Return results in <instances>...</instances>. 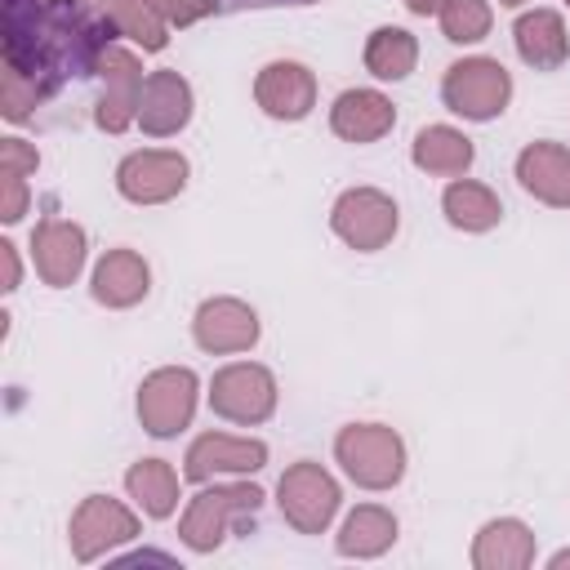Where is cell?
Returning a JSON list of instances; mask_svg holds the SVG:
<instances>
[{
  "label": "cell",
  "mask_w": 570,
  "mask_h": 570,
  "mask_svg": "<svg viewBox=\"0 0 570 570\" xmlns=\"http://www.w3.org/2000/svg\"><path fill=\"white\" fill-rule=\"evenodd\" d=\"M334 450H338V463L347 468V476L370 485V490H383V485L401 481L405 450H401V436L392 428H379V423L343 428Z\"/></svg>",
  "instance_id": "7a4b0ae2"
},
{
  "label": "cell",
  "mask_w": 570,
  "mask_h": 570,
  "mask_svg": "<svg viewBox=\"0 0 570 570\" xmlns=\"http://www.w3.org/2000/svg\"><path fill=\"white\" fill-rule=\"evenodd\" d=\"M338 508V485L316 468V463H298L281 476V512L303 530V534H316L330 525Z\"/></svg>",
  "instance_id": "52a82bcc"
},
{
  "label": "cell",
  "mask_w": 570,
  "mask_h": 570,
  "mask_svg": "<svg viewBox=\"0 0 570 570\" xmlns=\"http://www.w3.org/2000/svg\"><path fill=\"white\" fill-rule=\"evenodd\" d=\"M0 258H4V289H18V254L9 240H0Z\"/></svg>",
  "instance_id": "836d02e7"
},
{
  "label": "cell",
  "mask_w": 570,
  "mask_h": 570,
  "mask_svg": "<svg viewBox=\"0 0 570 570\" xmlns=\"http://www.w3.org/2000/svg\"><path fill=\"white\" fill-rule=\"evenodd\" d=\"M263 459H267L263 441H236V436L209 432L187 450V476L205 481L214 472H254V468H263Z\"/></svg>",
  "instance_id": "ac0fdd59"
},
{
  "label": "cell",
  "mask_w": 570,
  "mask_h": 570,
  "mask_svg": "<svg viewBox=\"0 0 570 570\" xmlns=\"http://www.w3.org/2000/svg\"><path fill=\"white\" fill-rule=\"evenodd\" d=\"M102 13L116 22L120 36L138 40L142 49H165V22L151 0H102Z\"/></svg>",
  "instance_id": "4316f807"
},
{
  "label": "cell",
  "mask_w": 570,
  "mask_h": 570,
  "mask_svg": "<svg viewBox=\"0 0 570 570\" xmlns=\"http://www.w3.org/2000/svg\"><path fill=\"white\" fill-rule=\"evenodd\" d=\"M267 4H312V0H214L218 13H240V9H267Z\"/></svg>",
  "instance_id": "d6a6232c"
},
{
  "label": "cell",
  "mask_w": 570,
  "mask_h": 570,
  "mask_svg": "<svg viewBox=\"0 0 570 570\" xmlns=\"http://www.w3.org/2000/svg\"><path fill=\"white\" fill-rule=\"evenodd\" d=\"M392 120H396L392 102L374 89H347V94H338V102L330 111L334 134L347 138V142H374L392 129Z\"/></svg>",
  "instance_id": "2e32d148"
},
{
  "label": "cell",
  "mask_w": 570,
  "mask_h": 570,
  "mask_svg": "<svg viewBox=\"0 0 570 570\" xmlns=\"http://www.w3.org/2000/svg\"><path fill=\"white\" fill-rule=\"evenodd\" d=\"M151 9L160 13V18H169V22H196V18H205L209 9H214V0H151Z\"/></svg>",
  "instance_id": "4dcf8cb0"
},
{
  "label": "cell",
  "mask_w": 570,
  "mask_h": 570,
  "mask_svg": "<svg viewBox=\"0 0 570 570\" xmlns=\"http://www.w3.org/2000/svg\"><path fill=\"white\" fill-rule=\"evenodd\" d=\"M476 566L494 570V566H525L534 557V543H530V530L521 521H490L476 539Z\"/></svg>",
  "instance_id": "603a6c76"
},
{
  "label": "cell",
  "mask_w": 570,
  "mask_h": 570,
  "mask_svg": "<svg viewBox=\"0 0 570 570\" xmlns=\"http://www.w3.org/2000/svg\"><path fill=\"white\" fill-rule=\"evenodd\" d=\"M147 281H151V272L134 249H111L94 267V298L107 307H129L147 294Z\"/></svg>",
  "instance_id": "ffe728a7"
},
{
  "label": "cell",
  "mask_w": 570,
  "mask_h": 570,
  "mask_svg": "<svg viewBox=\"0 0 570 570\" xmlns=\"http://www.w3.org/2000/svg\"><path fill=\"white\" fill-rule=\"evenodd\" d=\"M191 116V89L178 71H151L147 85H142V98H138V120L147 134L165 138L174 129H183Z\"/></svg>",
  "instance_id": "5bb4252c"
},
{
  "label": "cell",
  "mask_w": 570,
  "mask_h": 570,
  "mask_svg": "<svg viewBox=\"0 0 570 570\" xmlns=\"http://www.w3.org/2000/svg\"><path fill=\"white\" fill-rule=\"evenodd\" d=\"M142 85H147V80H142V71H138V58L111 45V49L102 53V98H98L94 120H98L107 134H120V129L138 116Z\"/></svg>",
  "instance_id": "30bf717a"
},
{
  "label": "cell",
  "mask_w": 570,
  "mask_h": 570,
  "mask_svg": "<svg viewBox=\"0 0 570 570\" xmlns=\"http://www.w3.org/2000/svg\"><path fill=\"white\" fill-rule=\"evenodd\" d=\"M414 40H410V31H401V27H379L374 36H370V45H365V67L379 76V80H401V76H410V67H414Z\"/></svg>",
  "instance_id": "d4e9b609"
},
{
  "label": "cell",
  "mask_w": 570,
  "mask_h": 570,
  "mask_svg": "<svg viewBox=\"0 0 570 570\" xmlns=\"http://www.w3.org/2000/svg\"><path fill=\"white\" fill-rule=\"evenodd\" d=\"M517 178L548 205H570V151L557 142H530L517 156Z\"/></svg>",
  "instance_id": "e0dca14e"
},
{
  "label": "cell",
  "mask_w": 570,
  "mask_h": 570,
  "mask_svg": "<svg viewBox=\"0 0 570 570\" xmlns=\"http://www.w3.org/2000/svg\"><path fill=\"white\" fill-rule=\"evenodd\" d=\"M27 214V183L22 174H4V205H0V218L4 223H18Z\"/></svg>",
  "instance_id": "1f68e13d"
},
{
  "label": "cell",
  "mask_w": 570,
  "mask_h": 570,
  "mask_svg": "<svg viewBox=\"0 0 570 570\" xmlns=\"http://www.w3.org/2000/svg\"><path fill=\"white\" fill-rule=\"evenodd\" d=\"M441 27H445V40H459V45L481 40L490 31V9L485 0H445Z\"/></svg>",
  "instance_id": "f1b7e54d"
},
{
  "label": "cell",
  "mask_w": 570,
  "mask_h": 570,
  "mask_svg": "<svg viewBox=\"0 0 570 570\" xmlns=\"http://www.w3.org/2000/svg\"><path fill=\"white\" fill-rule=\"evenodd\" d=\"M396 539V521L383 508H356L338 534V548L347 557H374Z\"/></svg>",
  "instance_id": "484cf974"
},
{
  "label": "cell",
  "mask_w": 570,
  "mask_h": 570,
  "mask_svg": "<svg viewBox=\"0 0 570 570\" xmlns=\"http://www.w3.org/2000/svg\"><path fill=\"white\" fill-rule=\"evenodd\" d=\"M183 183H187V160L178 151H134L116 169L120 196H129L138 205L169 200L174 191H183Z\"/></svg>",
  "instance_id": "ba28073f"
},
{
  "label": "cell",
  "mask_w": 570,
  "mask_h": 570,
  "mask_svg": "<svg viewBox=\"0 0 570 570\" xmlns=\"http://www.w3.org/2000/svg\"><path fill=\"white\" fill-rule=\"evenodd\" d=\"M258 338V316L236 298H214L196 312V343L205 352H240Z\"/></svg>",
  "instance_id": "9a60e30c"
},
{
  "label": "cell",
  "mask_w": 570,
  "mask_h": 570,
  "mask_svg": "<svg viewBox=\"0 0 570 570\" xmlns=\"http://www.w3.org/2000/svg\"><path fill=\"white\" fill-rule=\"evenodd\" d=\"M209 405L232 423H258L276 405V383L263 365H227L214 374Z\"/></svg>",
  "instance_id": "5b68a950"
},
{
  "label": "cell",
  "mask_w": 570,
  "mask_h": 570,
  "mask_svg": "<svg viewBox=\"0 0 570 570\" xmlns=\"http://www.w3.org/2000/svg\"><path fill=\"white\" fill-rule=\"evenodd\" d=\"M116 22L94 0H0V53L9 67L58 94L94 76L111 49Z\"/></svg>",
  "instance_id": "6da1fadb"
},
{
  "label": "cell",
  "mask_w": 570,
  "mask_h": 570,
  "mask_svg": "<svg viewBox=\"0 0 570 570\" xmlns=\"http://www.w3.org/2000/svg\"><path fill=\"white\" fill-rule=\"evenodd\" d=\"M445 214H450V223L463 227V232H485V227L499 223L503 205H499V196H494L490 187L459 178V183L445 187Z\"/></svg>",
  "instance_id": "7402d4cb"
},
{
  "label": "cell",
  "mask_w": 570,
  "mask_h": 570,
  "mask_svg": "<svg viewBox=\"0 0 570 570\" xmlns=\"http://www.w3.org/2000/svg\"><path fill=\"white\" fill-rule=\"evenodd\" d=\"M552 566H570V552H557V557H552Z\"/></svg>",
  "instance_id": "d590c367"
},
{
  "label": "cell",
  "mask_w": 570,
  "mask_h": 570,
  "mask_svg": "<svg viewBox=\"0 0 570 570\" xmlns=\"http://www.w3.org/2000/svg\"><path fill=\"white\" fill-rule=\"evenodd\" d=\"M45 98H49V89H40L31 76H22L18 67L4 62V71H0V111H4V120H27L31 107L45 102Z\"/></svg>",
  "instance_id": "83f0119b"
},
{
  "label": "cell",
  "mask_w": 570,
  "mask_h": 570,
  "mask_svg": "<svg viewBox=\"0 0 570 570\" xmlns=\"http://www.w3.org/2000/svg\"><path fill=\"white\" fill-rule=\"evenodd\" d=\"M36 165H40V156H36V147L31 142H22V138H4L0 142V169L4 174H36Z\"/></svg>",
  "instance_id": "f546056e"
},
{
  "label": "cell",
  "mask_w": 570,
  "mask_h": 570,
  "mask_svg": "<svg viewBox=\"0 0 570 570\" xmlns=\"http://www.w3.org/2000/svg\"><path fill=\"white\" fill-rule=\"evenodd\" d=\"M125 485H129V494L142 503L147 517H169L174 503H178V481H174L169 463H160V459L134 463L129 476H125Z\"/></svg>",
  "instance_id": "cb8c5ba5"
},
{
  "label": "cell",
  "mask_w": 570,
  "mask_h": 570,
  "mask_svg": "<svg viewBox=\"0 0 570 570\" xmlns=\"http://www.w3.org/2000/svg\"><path fill=\"white\" fill-rule=\"evenodd\" d=\"M512 36H517V53H521L530 67H539V71L561 67V62H566V53H570L566 27H561V18H557L552 9L521 13V18H517V27H512Z\"/></svg>",
  "instance_id": "d6986e66"
},
{
  "label": "cell",
  "mask_w": 570,
  "mask_h": 570,
  "mask_svg": "<svg viewBox=\"0 0 570 570\" xmlns=\"http://www.w3.org/2000/svg\"><path fill=\"white\" fill-rule=\"evenodd\" d=\"M508 94H512V80L494 58H463L445 71V85H441V98L450 102V111L468 120L499 116L508 107Z\"/></svg>",
  "instance_id": "3957f363"
},
{
  "label": "cell",
  "mask_w": 570,
  "mask_h": 570,
  "mask_svg": "<svg viewBox=\"0 0 570 570\" xmlns=\"http://www.w3.org/2000/svg\"><path fill=\"white\" fill-rule=\"evenodd\" d=\"M414 165L428 174H463L472 165V142L450 125H428L414 138Z\"/></svg>",
  "instance_id": "44dd1931"
},
{
  "label": "cell",
  "mask_w": 570,
  "mask_h": 570,
  "mask_svg": "<svg viewBox=\"0 0 570 570\" xmlns=\"http://www.w3.org/2000/svg\"><path fill=\"white\" fill-rule=\"evenodd\" d=\"M334 232L352 249H383L392 240V232H396V205L374 187L347 191L334 205Z\"/></svg>",
  "instance_id": "8992f818"
},
{
  "label": "cell",
  "mask_w": 570,
  "mask_h": 570,
  "mask_svg": "<svg viewBox=\"0 0 570 570\" xmlns=\"http://www.w3.org/2000/svg\"><path fill=\"white\" fill-rule=\"evenodd\" d=\"M196 410V374L191 370H156L138 387V419L151 436H174L187 428Z\"/></svg>",
  "instance_id": "277c9868"
},
{
  "label": "cell",
  "mask_w": 570,
  "mask_h": 570,
  "mask_svg": "<svg viewBox=\"0 0 570 570\" xmlns=\"http://www.w3.org/2000/svg\"><path fill=\"white\" fill-rule=\"evenodd\" d=\"M129 534H138V521L116 499H102V494H89L71 517V552H76V561H94L98 552H107L111 543H120Z\"/></svg>",
  "instance_id": "8fae6325"
},
{
  "label": "cell",
  "mask_w": 570,
  "mask_h": 570,
  "mask_svg": "<svg viewBox=\"0 0 570 570\" xmlns=\"http://www.w3.org/2000/svg\"><path fill=\"white\" fill-rule=\"evenodd\" d=\"M254 94H258V107H263L267 116L298 120V116L312 111L316 80H312V71H307L303 62H272V67H263Z\"/></svg>",
  "instance_id": "4fadbf2b"
},
{
  "label": "cell",
  "mask_w": 570,
  "mask_h": 570,
  "mask_svg": "<svg viewBox=\"0 0 570 570\" xmlns=\"http://www.w3.org/2000/svg\"><path fill=\"white\" fill-rule=\"evenodd\" d=\"M31 263L45 285H71L85 267V232L62 218H45L31 232Z\"/></svg>",
  "instance_id": "7c38bea8"
},
{
  "label": "cell",
  "mask_w": 570,
  "mask_h": 570,
  "mask_svg": "<svg viewBox=\"0 0 570 570\" xmlns=\"http://www.w3.org/2000/svg\"><path fill=\"white\" fill-rule=\"evenodd\" d=\"M258 499H263V494H258L254 485H227V490H205V494H196L191 508H187V517H183V539H187L196 552H209V548L223 539L227 521L240 517V512H254Z\"/></svg>",
  "instance_id": "9c48e42d"
},
{
  "label": "cell",
  "mask_w": 570,
  "mask_h": 570,
  "mask_svg": "<svg viewBox=\"0 0 570 570\" xmlns=\"http://www.w3.org/2000/svg\"><path fill=\"white\" fill-rule=\"evenodd\" d=\"M499 4H525V0H499Z\"/></svg>",
  "instance_id": "8d00e7d4"
},
{
  "label": "cell",
  "mask_w": 570,
  "mask_h": 570,
  "mask_svg": "<svg viewBox=\"0 0 570 570\" xmlns=\"http://www.w3.org/2000/svg\"><path fill=\"white\" fill-rule=\"evenodd\" d=\"M414 13H441L445 9V0H405Z\"/></svg>",
  "instance_id": "e575fe53"
}]
</instances>
